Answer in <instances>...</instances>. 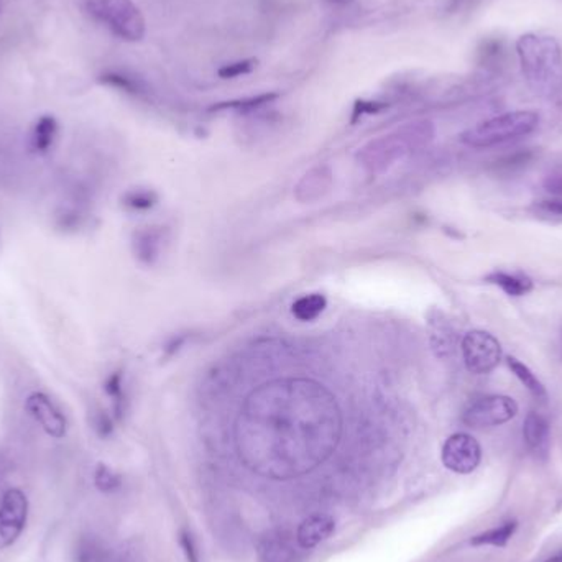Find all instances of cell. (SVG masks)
<instances>
[{
	"mask_svg": "<svg viewBox=\"0 0 562 562\" xmlns=\"http://www.w3.org/2000/svg\"><path fill=\"white\" fill-rule=\"evenodd\" d=\"M541 208L551 214H558L562 216V199H554V201H544L541 204Z\"/></svg>",
	"mask_w": 562,
	"mask_h": 562,
	"instance_id": "29",
	"label": "cell"
},
{
	"mask_svg": "<svg viewBox=\"0 0 562 562\" xmlns=\"http://www.w3.org/2000/svg\"><path fill=\"white\" fill-rule=\"evenodd\" d=\"M335 530V523L327 515H312L302 521L296 533V541L302 550H311L326 541Z\"/></svg>",
	"mask_w": 562,
	"mask_h": 562,
	"instance_id": "13",
	"label": "cell"
},
{
	"mask_svg": "<svg viewBox=\"0 0 562 562\" xmlns=\"http://www.w3.org/2000/svg\"><path fill=\"white\" fill-rule=\"evenodd\" d=\"M546 562H562V556H556V558H551L550 561Z\"/></svg>",
	"mask_w": 562,
	"mask_h": 562,
	"instance_id": "31",
	"label": "cell"
},
{
	"mask_svg": "<svg viewBox=\"0 0 562 562\" xmlns=\"http://www.w3.org/2000/svg\"><path fill=\"white\" fill-rule=\"evenodd\" d=\"M426 136V125H409L395 134H388L368 142L357 153V160L370 173H382L386 168L392 167L396 160L403 158L411 150V146L425 142Z\"/></svg>",
	"mask_w": 562,
	"mask_h": 562,
	"instance_id": "3",
	"label": "cell"
},
{
	"mask_svg": "<svg viewBox=\"0 0 562 562\" xmlns=\"http://www.w3.org/2000/svg\"><path fill=\"white\" fill-rule=\"evenodd\" d=\"M518 528V523L517 521H507L503 523L499 528H493V530L485 531V533H480L477 536H474L470 540L472 546H495V548H503L507 546L515 531Z\"/></svg>",
	"mask_w": 562,
	"mask_h": 562,
	"instance_id": "18",
	"label": "cell"
},
{
	"mask_svg": "<svg viewBox=\"0 0 562 562\" xmlns=\"http://www.w3.org/2000/svg\"><path fill=\"white\" fill-rule=\"evenodd\" d=\"M257 62H259L255 58H249V60H240V62L224 64L222 68H219V78L234 79V78H239L244 74H250L257 68Z\"/></svg>",
	"mask_w": 562,
	"mask_h": 562,
	"instance_id": "24",
	"label": "cell"
},
{
	"mask_svg": "<svg viewBox=\"0 0 562 562\" xmlns=\"http://www.w3.org/2000/svg\"><path fill=\"white\" fill-rule=\"evenodd\" d=\"M540 125V115L533 111H515L483 120L466 130L460 140L472 148H490L530 136Z\"/></svg>",
	"mask_w": 562,
	"mask_h": 562,
	"instance_id": "2",
	"label": "cell"
},
{
	"mask_svg": "<svg viewBox=\"0 0 562 562\" xmlns=\"http://www.w3.org/2000/svg\"><path fill=\"white\" fill-rule=\"evenodd\" d=\"M99 81L105 84V86H111V87H115V89H120V91H124V93L127 94L138 95V94L144 93L142 83H140L138 79H136V78L127 76V74L124 73L109 71V73L103 74V76L99 78Z\"/></svg>",
	"mask_w": 562,
	"mask_h": 562,
	"instance_id": "21",
	"label": "cell"
},
{
	"mask_svg": "<svg viewBox=\"0 0 562 562\" xmlns=\"http://www.w3.org/2000/svg\"><path fill=\"white\" fill-rule=\"evenodd\" d=\"M25 408L30 413V417L45 429L46 434L53 437H62L66 434L68 429L66 417L62 415V409L54 405L50 396L35 392L27 398Z\"/></svg>",
	"mask_w": 562,
	"mask_h": 562,
	"instance_id": "9",
	"label": "cell"
},
{
	"mask_svg": "<svg viewBox=\"0 0 562 562\" xmlns=\"http://www.w3.org/2000/svg\"><path fill=\"white\" fill-rule=\"evenodd\" d=\"M523 437H525L526 446L536 458L548 456L551 429L546 417H541L540 413L531 411L523 425Z\"/></svg>",
	"mask_w": 562,
	"mask_h": 562,
	"instance_id": "12",
	"label": "cell"
},
{
	"mask_svg": "<svg viewBox=\"0 0 562 562\" xmlns=\"http://www.w3.org/2000/svg\"><path fill=\"white\" fill-rule=\"evenodd\" d=\"M95 485L103 492H114L120 487V477L107 466H99L95 470Z\"/></svg>",
	"mask_w": 562,
	"mask_h": 562,
	"instance_id": "25",
	"label": "cell"
},
{
	"mask_svg": "<svg viewBox=\"0 0 562 562\" xmlns=\"http://www.w3.org/2000/svg\"><path fill=\"white\" fill-rule=\"evenodd\" d=\"M326 306H327V300L324 298L323 294L312 293V294L302 296L300 300L293 302L292 312L296 319L308 323V321L316 319L326 310Z\"/></svg>",
	"mask_w": 562,
	"mask_h": 562,
	"instance_id": "17",
	"label": "cell"
},
{
	"mask_svg": "<svg viewBox=\"0 0 562 562\" xmlns=\"http://www.w3.org/2000/svg\"><path fill=\"white\" fill-rule=\"evenodd\" d=\"M277 97H278V94H260V95H255V97L237 99V101H230V103H220V104L212 105L211 111H226V109L244 111V112H245V111H255V109H259V107L270 104Z\"/></svg>",
	"mask_w": 562,
	"mask_h": 562,
	"instance_id": "20",
	"label": "cell"
},
{
	"mask_svg": "<svg viewBox=\"0 0 562 562\" xmlns=\"http://www.w3.org/2000/svg\"><path fill=\"white\" fill-rule=\"evenodd\" d=\"M487 283L499 286L501 292L508 296H525L533 292V280L521 273H507V271H492L485 278Z\"/></svg>",
	"mask_w": 562,
	"mask_h": 562,
	"instance_id": "15",
	"label": "cell"
},
{
	"mask_svg": "<svg viewBox=\"0 0 562 562\" xmlns=\"http://www.w3.org/2000/svg\"><path fill=\"white\" fill-rule=\"evenodd\" d=\"M94 427L99 436L107 437L114 431V421L104 411H97V415L94 417Z\"/></svg>",
	"mask_w": 562,
	"mask_h": 562,
	"instance_id": "27",
	"label": "cell"
},
{
	"mask_svg": "<svg viewBox=\"0 0 562 562\" xmlns=\"http://www.w3.org/2000/svg\"><path fill=\"white\" fill-rule=\"evenodd\" d=\"M327 2H331L334 5H343V4H347V2H351V0H327Z\"/></svg>",
	"mask_w": 562,
	"mask_h": 562,
	"instance_id": "30",
	"label": "cell"
},
{
	"mask_svg": "<svg viewBox=\"0 0 562 562\" xmlns=\"http://www.w3.org/2000/svg\"><path fill=\"white\" fill-rule=\"evenodd\" d=\"M333 186V173L327 167H316L310 169L298 186L294 187V196L300 202H314L324 198Z\"/></svg>",
	"mask_w": 562,
	"mask_h": 562,
	"instance_id": "10",
	"label": "cell"
},
{
	"mask_svg": "<svg viewBox=\"0 0 562 562\" xmlns=\"http://www.w3.org/2000/svg\"><path fill=\"white\" fill-rule=\"evenodd\" d=\"M521 71L533 93L556 99L562 94V50L552 37L526 33L517 42Z\"/></svg>",
	"mask_w": 562,
	"mask_h": 562,
	"instance_id": "1",
	"label": "cell"
},
{
	"mask_svg": "<svg viewBox=\"0 0 562 562\" xmlns=\"http://www.w3.org/2000/svg\"><path fill=\"white\" fill-rule=\"evenodd\" d=\"M382 109H385V104H380V103H365V101H359L355 104L354 120H357L359 117H362L365 114H375V112H380Z\"/></svg>",
	"mask_w": 562,
	"mask_h": 562,
	"instance_id": "28",
	"label": "cell"
},
{
	"mask_svg": "<svg viewBox=\"0 0 562 562\" xmlns=\"http://www.w3.org/2000/svg\"><path fill=\"white\" fill-rule=\"evenodd\" d=\"M179 544H181V548L185 550L187 561L199 562L196 542L193 540V536H191V533H189V531L181 530V533H179Z\"/></svg>",
	"mask_w": 562,
	"mask_h": 562,
	"instance_id": "26",
	"label": "cell"
},
{
	"mask_svg": "<svg viewBox=\"0 0 562 562\" xmlns=\"http://www.w3.org/2000/svg\"><path fill=\"white\" fill-rule=\"evenodd\" d=\"M507 365H508L511 374L515 375L521 384L526 386V390L530 392L531 395L536 396L540 400L546 398V388L540 382V378L533 374V370L528 365L523 364L517 357H507Z\"/></svg>",
	"mask_w": 562,
	"mask_h": 562,
	"instance_id": "19",
	"label": "cell"
},
{
	"mask_svg": "<svg viewBox=\"0 0 562 562\" xmlns=\"http://www.w3.org/2000/svg\"><path fill=\"white\" fill-rule=\"evenodd\" d=\"M86 11L125 42L145 37V19L132 0H86Z\"/></svg>",
	"mask_w": 562,
	"mask_h": 562,
	"instance_id": "4",
	"label": "cell"
},
{
	"mask_svg": "<svg viewBox=\"0 0 562 562\" xmlns=\"http://www.w3.org/2000/svg\"><path fill=\"white\" fill-rule=\"evenodd\" d=\"M125 206L132 211H146V209H152L158 202V196H156L155 191L152 189H146V187H136V189H130L125 193L124 199Z\"/></svg>",
	"mask_w": 562,
	"mask_h": 562,
	"instance_id": "22",
	"label": "cell"
},
{
	"mask_svg": "<svg viewBox=\"0 0 562 562\" xmlns=\"http://www.w3.org/2000/svg\"><path fill=\"white\" fill-rule=\"evenodd\" d=\"M58 134V124L52 115H43L33 127L31 132V148L37 153H46L52 148Z\"/></svg>",
	"mask_w": 562,
	"mask_h": 562,
	"instance_id": "16",
	"label": "cell"
},
{
	"mask_svg": "<svg viewBox=\"0 0 562 562\" xmlns=\"http://www.w3.org/2000/svg\"><path fill=\"white\" fill-rule=\"evenodd\" d=\"M104 390L107 395L112 398L114 401L115 417H122L125 408L124 382H122V374L114 372L107 380H105Z\"/></svg>",
	"mask_w": 562,
	"mask_h": 562,
	"instance_id": "23",
	"label": "cell"
},
{
	"mask_svg": "<svg viewBox=\"0 0 562 562\" xmlns=\"http://www.w3.org/2000/svg\"><path fill=\"white\" fill-rule=\"evenodd\" d=\"M29 517V500L21 490H7L0 500V550L17 541Z\"/></svg>",
	"mask_w": 562,
	"mask_h": 562,
	"instance_id": "7",
	"label": "cell"
},
{
	"mask_svg": "<svg viewBox=\"0 0 562 562\" xmlns=\"http://www.w3.org/2000/svg\"><path fill=\"white\" fill-rule=\"evenodd\" d=\"M462 359L470 374L487 375L493 372L499 367L501 360V343L493 334L474 329L468 331L462 343Z\"/></svg>",
	"mask_w": 562,
	"mask_h": 562,
	"instance_id": "6",
	"label": "cell"
},
{
	"mask_svg": "<svg viewBox=\"0 0 562 562\" xmlns=\"http://www.w3.org/2000/svg\"><path fill=\"white\" fill-rule=\"evenodd\" d=\"M261 562H293L294 546L292 538L285 531H270L265 534L259 544Z\"/></svg>",
	"mask_w": 562,
	"mask_h": 562,
	"instance_id": "14",
	"label": "cell"
},
{
	"mask_svg": "<svg viewBox=\"0 0 562 562\" xmlns=\"http://www.w3.org/2000/svg\"><path fill=\"white\" fill-rule=\"evenodd\" d=\"M518 415L517 401L505 395L479 396L468 403L462 413L464 425L474 429H485L505 425Z\"/></svg>",
	"mask_w": 562,
	"mask_h": 562,
	"instance_id": "5",
	"label": "cell"
},
{
	"mask_svg": "<svg viewBox=\"0 0 562 562\" xmlns=\"http://www.w3.org/2000/svg\"><path fill=\"white\" fill-rule=\"evenodd\" d=\"M441 458L449 470L466 475L479 467L482 448L475 437L466 433H458L444 442Z\"/></svg>",
	"mask_w": 562,
	"mask_h": 562,
	"instance_id": "8",
	"label": "cell"
},
{
	"mask_svg": "<svg viewBox=\"0 0 562 562\" xmlns=\"http://www.w3.org/2000/svg\"><path fill=\"white\" fill-rule=\"evenodd\" d=\"M165 245V229L163 227H142L132 237V250L136 260L144 265H153Z\"/></svg>",
	"mask_w": 562,
	"mask_h": 562,
	"instance_id": "11",
	"label": "cell"
}]
</instances>
